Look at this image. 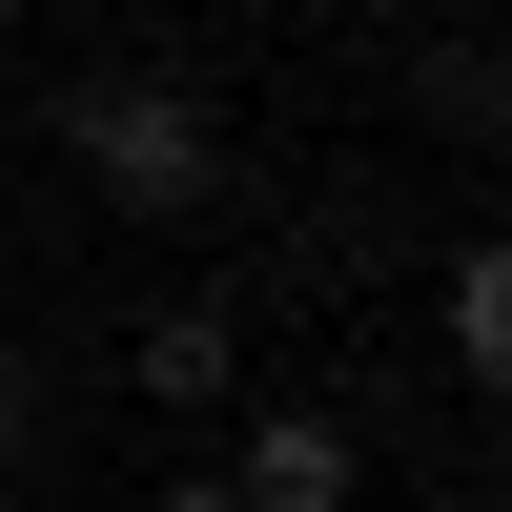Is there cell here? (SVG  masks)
<instances>
[{
	"label": "cell",
	"instance_id": "obj_1",
	"mask_svg": "<svg viewBox=\"0 0 512 512\" xmlns=\"http://www.w3.org/2000/svg\"><path fill=\"white\" fill-rule=\"evenodd\" d=\"M226 82H185V62H103V82H62V185L103 205V226H205L226 205Z\"/></svg>",
	"mask_w": 512,
	"mask_h": 512
},
{
	"label": "cell",
	"instance_id": "obj_2",
	"mask_svg": "<svg viewBox=\"0 0 512 512\" xmlns=\"http://www.w3.org/2000/svg\"><path fill=\"white\" fill-rule=\"evenodd\" d=\"M226 492L246 512H369V431L349 410H226Z\"/></svg>",
	"mask_w": 512,
	"mask_h": 512
},
{
	"label": "cell",
	"instance_id": "obj_3",
	"mask_svg": "<svg viewBox=\"0 0 512 512\" xmlns=\"http://www.w3.org/2000/svg\"><path fill=\"white\" fill-rule=\"evenodd\" d=\"M123 390L144 410H246V308L226 287H164V308L123 328Z\"/></svg>",
	"mask_w": 512,
	"mask_h": 512
},
{
	"label": "cell",
	"instance_id": "obj_4",
	"mask_svg": "<svg viewBox=\"0 0 512 512\" xmlns=\"http://www.w3.org/2000/svg\"><path fill=\"white\" fill-rule=\"evenodd\" d=\"M431 349H451V390H512V246H451V287H431Z\"/></svg>",
	"mask_w": 512,
	"mask_h": 512
},
{
	"label": "cell",
	"instance_id": "obj_5",
	"mask_svg": "<svg viewBox=\"0 0 512 512\" xmlns=\"http://www.w3.org/2000/svg\"><path fill=\"white\" fill-rule=\"evenodd\" d=\"M41 431H62V390H41V349H0V472H41Z\"/></svg>",
	"mask_w": 512,
	"mask_h": 512
},
{
	"label": "cell",
	"instance_id": "obj_6",
	"mask_svg": "<svg viewBox=\"0 0 512 512\" xmlns=\"http://www.w3.org/2000/svg\"><path fill=\"white\" fill-rule=\"evenodd\" d=\"M144 512H246V492H226V472H164V492H144Z\"/></svg>",
	"mask_w": 512,
	"mask_h": 512
},
{
	"label": "cell",
	"instance_id": "obj_7",
	"mask_svg": "<svg viewBox=\"0 0 512 512\" xmlns=\"http://www.w3.org/2000/svg\"><path fill=\"white\" fill-rule=\"evenodd\" d=\"M0 82H21V0H0Z\"/></svg>",
	"mask_w": 512,
	"mask_h": 512
}]
</instances>
